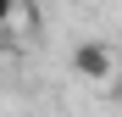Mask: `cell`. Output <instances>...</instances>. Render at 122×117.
Masks as SVG:
<instances>
[{
    "mask_svg": "<svg viewBox=\"0 0 122 117\" xmlns=\"http://www.w3.org/2000/svg\"><path fill=\"white\" fill-rule=\"evenodd\" d=\"M72 72L83 78V84H100V89H106L117 78V50L100 45V39H83V45H72Z\"/></svg>",
    "mask_w": 122,
    "mask_h": 117,
    "instance_id": "1",
    "label": "cell"
},
{
    "mask_svg": "<svg viewBox=\"0 0 122 117\" xmlns=\"http://www.w3.org/2000/svg\"><path fill=\"white\" fill-rule=\"evenodd\" d=\"M6 17H11V0H0V28H6Z\"/></svg>",
    "mask_w": 122,
    "mask_h": 117,
    "instance_id": "2",
    "label": "cell"
}]
</instances>
